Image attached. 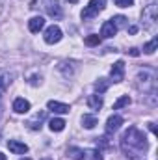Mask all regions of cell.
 Masks as SVG:
<instances>
[{
    "instance_id": "8",
    "label": "cell",
    "mask_w": 158,
    "mask_h": 160,
    "mask_svg": "<svg viewBox=\"0 0 158 160\" xmlns=\"http://www.w3.org/2000/svg\"><path fill=\"white\" fill-rule=\"evenodd\" d=\"M123 125V118L121 116H110L108 121H106V134H114L117 132Z\"/></svg>"
},
{
    "instance_id": "32",
    "label": "cell",
    "mask_w": 158,
    "mask_h": 160,
    "mask_svg": "<svg viewBox=\"0 0 158 160\" xmlns=\"http://www.w3.org/2000/svg\"><path fill=\"white\" fill-rule=\"evenodd\" d=\"M0 112H2V95H0Z\"/></svg>"
},
{
    "instance_id": "16",
    "label": "cell",
    "mask_w": 158,
    "mask_h": 160,
    "mask_svg": "<svg viewBox=\"0 0 158 160\" xmlns=\"http://www.w3.org/2000/svg\"><path fill=\"white\" fill-rule=\"evenodd\" d=\"M102 95H99V93H95V95H89L87 97V106L91 108V110H101L102 108Z\"/></svg>"
},
{
    "instance_id": "2",
    "label": "cell",
    "mask_w": 158,
    "mask_h": 160,
    "mask_svg": "<svg viewBox=\"0 0 158 160\" xmlns=\"http://www.w3.org/2000/svg\"><path fill=\"white\" fill-rule=\"evenodd\" d=\"M136 88L140 91H143V93L155 91V75H153V71H149V69L140 71L138 77H136Z\"/></svg>"
},
{
    "instance_id": "17",
    "label": "cell",
    "mask_w": 158,
    "mask_h": 160,
    "mask_svg": "<svg viewBox=\"0 0 158 160\" xmlns=\"http://www.w3.org/2000/svg\"><path fill=\"white\" fill-rule=\"evenodd\" d=\"M67 155H69V158H73V160H86L87 158V151H84L80 147H69Z\"/></svg>"
},
{
    "instance_id": "5",
    "label": "cell",
    "mask_w": 158,
    "mask_h": 160,
    "mask_svg": "<svg viewBox=\"0 0 158 160\" xmlns=\"http://www.w3.org/2000/svg\"><path fill=\"white\" fill-rule=\"evenodd\" d=\"M106 8V0H89V4L82 9V19H93Z\"/></svg>"
},
{
    "instance_id": "4",
    "label": "cell",
    "mask_w": 158,
    "mask_h": 160,
    "mask_svg": "<svg viewBox=\"0 0 158 160\" xmlns=\"http://www.w3.org/2000/svg\"><path fill=\"white\" fill-rule=\"evenodd\" d=\"M41 4L43 8H45V11L52 17V19H60L62 17V8H60V2L58 0H32V6L30 8H34V6H37Z\"/></svg>"
},
{
    "instance_id": "35",
    "label": "cell",
    "mask_w": 158,
    "mask_h": 160,
    "mask_svg": "<svg viewBox=\"0 0 158 160\" xmlns=\"http://www.w3.org/2000/svg\"><path fill=\"white\" fill-rule=\"evenodd\" d=\"M43 160H50V158H43Z\"/></svg>"
},
{
    "instance_id": "20",
    "label": "cell",
    "mask_w": 158,
    "mask_h": 160,
    "mask_svg": "<svg viewBox=\"0 0 158 160\" xmlns=\"http://www.w3.org/2000/svg\"><path fill=\"white\" fill-rule=\"evenodd\" d=\"M108 86H110V80H106V78H99L95 82V89H97L99 95H102V93L108 89Z\"/></svg>"
},
{
    "instance_id": "18",
    "label": "cell",
    "mask_w": 158,
    "mask_h": 160,
    "mask_svg": "<svg viewBox=\"0 0 158 160\" xmlns=\"http://www.w3.org/2000/svg\"><path fill=\"white\" fill-rule=\"evenodd\" d=\"M48 127H50L52 132H62L65 128V121L62 119V118H54V119L48 121Z\"/></svg>"
},
{
    "instance_id": "30",
    "label": "cell",
    "mask_w": 158,
    "mask_h": 160,
    "mask_svg": "<svg viewBox=\"0 0 158 160\" xmlns=\"http://www.w3.org/2000/svg\"><path fill=\"white\" fill-rule=\"evenodd\" d=\"M0 160H6V155L4 153H0Z\"/></svg>"
},
{
    "instance_id": "11",
    "label": "cell",
    "mask_w": 158,
    "mask_h": 160,
    "mask_svg": "<svg viewBox=\"0 0 158 160\" xmlns=\"http://www.w3.org/2000/svg\"><path fill=\"white\" fill-rule=\"evenodd\" d=\"M47 108L54 114H69V104H63V102H58V101H48L47 102Z\"/></svg>"
},
{
    "instance_id": "31",
    "label": "cell",
    "mask_w": 158,
    "mask_h": 160,
    "mask_svg": "<svg viewBox=\"0 0 158 160\" xmlns=\"http://www.w3.org/2000/svg\"><path fill=\"white\" fill-rule=\"evenodd\" d=\"M67 2H71V4H77V2H78V0H67Z\"/></svg>"
},
{
    "instance_id": "23",
    "label": "cell",
    "mask_w": 158,
    "mask_h": 160,
    "mask_svg": "<svg viewBox=\"0 0 158 160\" xmlns=\"http://www.w3.org/2000/svg\"><path fill=\"white\" fill-rule=\"evenodd\" d=\"M114 24H116V28H121V26H126V17H123V15H116V17H112L110 19Z\"/></svg>"
},
{
    "instance_id": "10",
    "label": "cell",
    "mask_w": 158,
    "mask_h": 160,
    "mask_svg": "<svg viewBox=\"0 0 158 160\" xmlns=\"http://www.w3.org/2000/svg\"><path fill=\"white\" fill-rule=\"evenodd\" d=\"M45 118H47V112H37L32 119L26 121V127H28L30 130H39V128H41V123L45 121Z\"/></svg>"
},
{
    "instance_id": "34",
    "label": "cell",
    "mask_w": 158,
    "mask_h": 160,
    "mask_svg": "<svg viewBox=\"0 0 158 160\" xmlns=\"http://www.w3.org/2000/svg\"><path fill=\"white\" fill-rule=\"evenodd\" d=\"M0 11H2V4H0Z\"/></svg>"
},
{
    "instance_id": "33",
    "label": "cell",
    "mask_w": 158,
    "mask_h": 160,
    "mask_svg": "<svg viewBox=\"0 0 158 160\" xmlns=\"http://www.w3.org/2000/svg\"><path fill=\"white\" fill-rule=\"evenodd\" d=\"M21 160H30V158H21Z\"/></svg>"
},
{
    "instance_id": "22",
    "label": "cell",
    "mask_w": 158,
    "mask_h": 160,
    "mask_svg": "<svg viewBox=\"0 0 158 160\" xmlns=\"http://www.w3.org/2000/svg\"><path fill=\"white\" fill-rule=\"evenodd\" d=\"M156 47H158V38H153L147 45H143V52H145V54H153V52L156 50Z\"/></svg>"
},
{
    "instance_id": "21",
    "label": "cell",
    "mask_w": 158,
    "mask_h": 160,
    "mask_svg": "<svg viewBox=\"0 0 158 160\" xmlns=\"http://www.w3.org/2000/svg\"><path fill=\"white\" fill-rule=\"evenodd\" d=\"M132 101H130V97L128 95H123V97H119L117 101L114 102V110H121V108H125V106H128Z\"/></svg>"
},
{
    "instance_id": "15",
    "label": "cell",
    "mask_w": 158,
    "mask_h": 160,
    "mask_svg": "<svg viewBox=\"0 0 158 160\" xmlns=\"http://www.w3.org/2000/svg\"><path fill=\"white\" fill-rule=\"evenodd\" d=\"M13 110H15L17 114H26V112L30 110V102H28L26 99L19 97V99H15V101H13Z\"/></svg>"
},
{
    "instance_id": "9",
    "label": "cell",
    "mask_w": 158,
    "mask_h": 160,
    "mask_svg": "<svg viewBox=\"0 0 158 160\" xmlns=\"http://www.w3.org/2000/svg\"><path fill=\"white\" fill-rule=\"evenodd\" d=\"M7 149L13 155H24V153H28V145L22 143V142H19V140H9L7 142Z\"/></svg>"
},
{
    "instance_id": "6",
    "label": "cell",
    "mask_w": 158,
    "mask_h": 160,
    "mask_svg": "<svg viewBox=\"0 0 158 160\" xmlns=\"http://www.w3.org/2000/svg\"><path fill=\"white\" fill-rule=\"evenodd\" d=\"M45 43H48V45H54V43H58V41L62 39V28L60 26H56V24H52V26H48L47 30H45Z\"/></svg>"
},
{
    "instance_id": "12",
    "label": "cell",
    "mask_w": 158,
    "mask_h": 160,
    "mask_svg": "<svg viewBox=\"0 0 158 160\" xmlns=\"http://www.w3.org/2000/svg\"><path fill=\"white\" fill-rule=\"evenodd\" d=\"M13 78H15V75L9 69H0V91L6 89V88H9Z\"/></svg>"
},
{
    "instance_id": "29",
    "label": "cell",
    "mask_w": 158,
    "mask_h": 160,
    "mask_svg": "<svg viewBox=\"0 0 158 160\" xmlns=\"http://www.w3.org/2000/svg\"><path fill=\"white\" fill-rule=\"evenodd\" d=\"M149 128H151V132H156V127H155V123H149Z\"/></svg>"
},
{
    "instance_id": "28",
    "label": "cell",
    "mask_w": 158,
    "mask_h": 160,
    "mask_svg": "<svg viewBox=\"0 0 158 160\" xmlns=\"http://www.w3.org/2000/svg\"><path fill=\"white\" fill-rule=\"evenodd\" d=\"M128 32H130V34H136V32H138V28H136V26H130V28H128Z\"/></svg>"
},
{
    "instance_id": "25",
    "label": "cell",
    "mask_w": 158,
    "mask_h": 160,
    "mask_svg": "<svg viewBox=\"0 0 158 160\" xmlns=\"http://www.w3.org/2000/svg\"><path fill=\"white\" fill-rule=\"evenodd\" d=\"M114 2H116V6H119V8H128V6L134 4V0H114Z\"/></svg>"
},
{
    "instance_id": "7",
    "label": "cell",
    "mask_w": 158,
    "mask_h": 160,
    "mask_svg": "<svg viewBox=\"0 0 158 160\" xmlns=\"http://www.w3.org/2000/svg\"><path fill=\"white\" fill-rule=\"evenodd\" d=\"M110 77L114 82H121V80L125 78V62L123 60H119L114 63V67H112V71H110Z\"/></svg>"
},
{
    "instance_id": "1",
    "label": "cell",
    "mask_w": 158,
    "mask_h": 160,
    "mask_svg": "<svg viewBox=\"0 0 158 160\" xmlns=\"http://www.w3.org/2000/svg\"><path fill=\"white\" fill-rule=\"evenodd\" d=\"M121 145H123V151L126 153V157H130V160H136L140 155H143V153L149 149V143H147L145 134L140 132L136 127H130V128L123 134Z\"/></svg>"
},
{
    "instance_id": "14",
    "label": "cell",
    "mask_w": 158,
    "mask_h": 160,
    "mask_svg": "<svg viewBox=\"0 0 158 160\" xmlns=\"http://www.w3.org/2000/svg\"><path fill=\"white\" fill-rule=\"evenodd\" d=\"M28 28H30V32H34V34H37L41 32L43 28H45V19L43 17H32L30 21H28Z\"/></svg>"
},
{
    "instance_id": "26",
    "label": "cell",
    "mask_w": 158,
    "mask_h": 160,
    "mask_svg": "<svg viewBox=\"0 0 158 160\" xmlns=\"http://www.w3.org/2000/svg\"><path fill=\"white\" fill-rule=\"evenodd\" d=\"M89 155H91V160H102V155H101V151H97V149L89 151Z\"/></svg>"
},
{
    "instance_id": "13",
    "label": "cell",
    "mask_w": 158,
    "mask_h": 160,
    "mask_svg": "<svg viewBox=\"0 0 158 160\" xmlns=\"http://www.w3.org/2000/svg\"><path fill=\"white\" fill-rule=\"evenodd\" d=\"M116 34H117V28H116V24L112 21L102 22V26H101V36L102 38H114Z\"/></svg>"
},
{
    "instance_id": "3",
    "label": "cell",
    "mask_w": 158,
    "mask_h": 160,
    "mask_svg": "<svg viewBox=\"0 0 158 160\" xmlns=\"http://www.w3.org/2000/svg\"><path fill=\"white\" fill-rule=\"evenodd\" d=\"M141 19H143V26L145 28H153L158 21V8H156V2H151L149 6L143 8L141 11Z\"/></svg>"
},
{
    "instance_id": "27",
    "label": "cell",
    "mask_w": 158,
    "mask_h": 160,
    "mask_svg": "<svg viewBox=\"0 0 158 160\" xmlns=\"http://www.w3.org/2000/svg\"><path fill=\"white\" fill-rule=\"evenodd\" d=\"M128 54H130V56H140V50H138V48H130Z\"/></svg>"
},
{
    "instance_id": "19",
    "label": "cell",
    "mask_w": 158,
    "mask_h": 160,
    "mask_svg": "<svg viewBox=\"0 0 158 160\" xmlns=\"http://www.w3.org/2000/svg\"><path fill=\"white\" fill-rule=\"evenodd\" d=\"M97 123H99L97 118H95V116H91V114H84V116H82V125H84L86 128H93Z\"/></svg>"
},
{
    "instance_id": "24",
    "label": "cell",
    "mask_w": 158,
    "mask_h": 160,
    "mask_svg": "<svg viewBox=\"0 0 158 160\" xmlns=\"http://www.w3.org/2000/svg\"><path fill=\"white\" fill-rule=\"evenodd\" d=\"M86 45H89V47H95V45H99L101 43V38L99 36H95V34H91V36H87L86 39H84Z\"/></svg>"
}]
</instances>
